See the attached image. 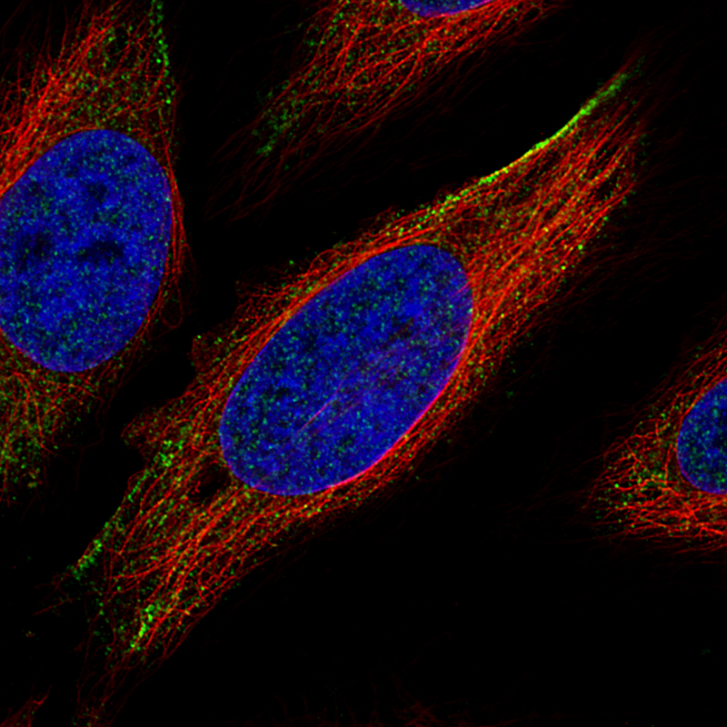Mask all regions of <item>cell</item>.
<instances>
[{
	"label": "cell",
	"instance_id": "obj_1",
	"mask_svg": "<svg viewBox=\"0 0 727 727\" xmlns=\"http://www.w3.org/2000/svg\"><path fill=\"white\" fill-rule=\"evenodd\" d=\"M1 188L3 354L55 400L96 399L119 382L164 275L175 179L25 170Z\"/></svg>",
	"mask_w": 727,
	"mask_h": 727
},
{
	"label": "cell",
	"instance_id": "obj_2",
	"mask_svg": "<svg viewBox=\"0 0 727 727\" xmlns=\"http://www.w3.org/2000/svg\"><path fill=\"white\" fill-rule=\"evenodd\" d=\"M554 295L546 238L505 206L451 195L375 221L371 327L415 372L486 374Z\"/></svg>",
	"mask_w": 727,
	"mask_h": 727
},
{
	"label": "cell",
	"instance_id": "obj_3",
	"mask_svg": "<svg viewBox=\"0 0 727 727\" xmlns=\"http://www.w3.org/2000/svg\"><path fill=\"white\" fill-rule=\"evenodd\" d=\"M726 405L722 338L669 374L601 454L585 502L605 532L724 536Z\"/></svg>",
	"mask_w": 727,
	"mask_h": 727
}]
</instances>
